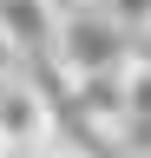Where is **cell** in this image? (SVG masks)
Segmentation results:
<instances>
[{
  "instance_id": "7a4b0ae2",
  "label": "cell",
  "mask_w": 151,
  "mask_h": 158,
  "mask_svg": "<svg viewBox=\"0 0 151 158\" xmlns=\"http://www.w3.org/2000/svg\"><path fill=\"white\" fill-rule=\"evenodd\" d=\"M53 145V99L33 73H7L0 79V152L7 158H33Z\"/></svg>"
},
{
  "instance_id": "8992f818",
  "label": "cell",
  "mask_w": 151,
  "mask_h": 158,
  "mask_svg": "<svg viewBox=\"0 0 151 158\" xmlns=\"http://www.w3.org/2000/svg\"><path fill=\"white\" fill-rule=\"evenodd\" d=\"M7 73H13V46L0 40V79H7Z\"/></svg>"
},
{
  "instance_id": "52a82bcc",
  "label": "cell",
  "mask_w": 151,
  "mask_h": 158,
  "mask_svg": "<svg viewBox=\"0 0 151 158\" xmlns=\"http://www.w3.org/2000/svg\"><path fill=\"white\" fill-rule=\"evenodd\" d=\"M138 59H145V66H151V27L138 33Z\"/></svg>"
},
{
  "instance_id": "277c9868",
  "label": "cell",
  "mask_w": 151,
  "mask_h": 158,
  "mask_svg": "<svg viewBox=\"0 0 151 158\" xmlns=\"http://www.w3.org/2000/svg\"><path fill=\"white\" fill-rule=\"evenodd\" d=\"M99 7H105L112 20H118V27H125L131 40H138V33L151 27V0H99Z\"/></svg>"
},
{
  "instance_id": "3957f363",
  "label": "cell",
  "mask_w": 151,
  "mask_h": 158,
  "mask_svg": "<svg viewBox=\"0 0 151 158\" xmlns=\"http://www.w3.org/2000/svg\"><path fill=\"white\" fill-rule=\"evenodd\" d=\"M59 7L53 0H0V40L13 53H33V59H53L59 46Z\"/></svg>"
},
{
  "instance_id": "6da1fadb",
  "label": "cell",
  "mask_w": 151,
  "mask_h": 158,
  "mask_svg": "<svg viewBox=\"0 0 151 158\" xmlns=\"http://www.w3.org/2000/svg\"><path fill=\"white\" fill-rule=\"evenodd\" d=\"M138 59V40H131L105 7H85L59 27V46H53V66L66 79H92V73H125Z\"/></svg>"
},
{
  "instance_id": "ba28073f",
  "label": "cell",
  "mask_w": 151,
  "mask_h": 158,
  "mask_svg": "<svg viewBox=\"0 0 151 158\" xmlns=\"http://www.w3.org/2000/svg\"><path fill=\"white\" fill-rule=\"evenodd\" d=\"M0 158H7V152H0Z\"/></svg>"
},
{
  "instance_id": "5b68a950",
  "label": "cell",
  "mask_w": 151,
  "mask_h": 158,
  "mask_svg": "<svg viewBox=\"0 0 151 158\" xmlns=\"http://www.w3.org/2000/svg\"><path fill=\"white\" fill-rule=\"evenodd\" d=\"M112 138H118V152H125V158H151V118H125Z\"/></svg>"
}]
</instances>
